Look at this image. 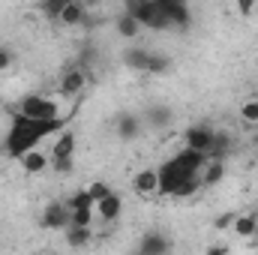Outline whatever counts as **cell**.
I'll return each mask as SVG.
<instances>
[{
    "mask_svg": "<svg viewBox=\"0 0 258 255\" xmlns=\"http://www.w3.org/2000/svg\"><path fill=\"white\" fill-rule=\"evenodd\" d=\"M132 192L138 198H153L159 195V171L156 168H141L135 177H132Z\"/></svg>",
    "mask_w": 258,
    "mask_h": 255,
    "instance_id": "ba28073f",
    "label": "cell"
},
{
    "mask_svg": "<svg viewBox=\"0 0 258 255\" xmlns=\"http://www.w3.org/2000/svg\"><path fill=\"white\" fill-rule=\"evenodd\" d=\"M222 180H225V162L222 159H207V165L201 171V189H210Z\"/></svg>",
    "mask_w": 258,
    "mask_h": 255,
    "instance_id": "4fadbf2b",
    "label": "cell"
},
{
    "mask_svg": "<svg viewBox=\"0 0 258 255\" xmlns=\"http://www.w3.org/2000/svg\"><path fill=\"white\" fill-rule=\"evenodd\" d=\"M93 219H96V210H93V207H84V210H72L69 225H75V228H90Z\"/></svg>",
    "mask_w": 258,
    "mask_h": 255,
    "instance_id": "7402d4cb",
    "label": "cell"
},
{
    "mask_svg": "<svg viewBox=\"0 0 258 255\" xmlns=\"http://www.w3.org/2000/svg\"><path fill=\"white\" fill-rule=\"evenodd\" d=\"M240 120L249 126H258V99H246L240 105Z\"/></svg>",
    "mask_w": 258,
    "mask_h": 255,
    "instance_id": "484cf974",
    "label": "cell"
},
{
    "mask_svg": "<svg viewBox=\"0 0 258 255\" xmlns=\"http://www.w3.org/2000/svg\"><path fill=\"white\" fill-rule=\"evenodd\" d=\"M84 18H87V9H84L81 3L69 0V3H66V9L60 12V18H57V21H60V24H66V27H78Z\"/></svg>",
    "mask_w": 258,
    "mask_h": 255,
    "instance_id": "e0dca14e",
    "label": "cell"
},
{
    "mask_svg": "<svg viewBox=\"0 0 258 255\" xmlns=\"http://www.w3.org/2000/svg\"><path fill=\"white\" fill-rule=\"evenodd\" d=\"M204 255H231V252H228L225 243H213V246H207V252Z\"/></svg>",
    "mask_w": 258,
    "mask_h": 255,
    "instance_id": "1f68e13d",
    "label": "cell"
},
{
    "mask_svg": "<svg viewBox=\"0 0 258 255\" xmlns=\"http://www.w3.org/2000/svg\"><path fill=\"white\" fill-rule=\"evenodd\" d=\"M90 240H93V228H75V225L66 228V246L78 249V246H87Z\"/></svg>",
    "mask_w": 258,
    "mask_h": 255,
    "instance_id": "d6986e66",
    "label": "cell"
},
{
    "mask_svg": "<svg viewBox=\"0 0 258 255\" xmlns=\"http://www.w3.org/2000/svg\"><path fill=\"white\" fill-rule=\"evenodd\" d=\"M60 123H63V120H57V123H39V120H30V117L12 111V114H9V132H6V138H3V150H6L12 159H21V156L33 153L42 138L54 135V132L60 129Z\"/></svg>",
    "mask_w": 258,
    "mask_h": 255,
    "instance_id": "7a4b0ae2",
    "label": "cell"
},
{
    "mask_svg": "<svg viewBox=\"0 0 258 255\" xmlns=\"http://www.w3.org/2000/svg\"><path fill=\"white\" fill-rule=\"evenodd\" d=\"M255 9H258L255 0H237V3H234V12H237V15H243V18H249Z\"/></svg>",
    "mask_w": 258,
    "mask_h": 255,
    "instance_id": "f1b7e54d",
    "label": "cell"
},
{
    "mask_svg": "<svg viewBox=\"0 0 258 255\" xmlns=\"http://www.w3.org/2000/svg\"><path fill=\"white\" fill-rule=\"evenodd\" d=\"M18 165L24 168V174H42V171L48 168V156H45L42 150H33V153L21 156V159H18Z\"/></svg>",
    "mask_w": 258,
    "mask_h": 255,
    "instance_id": "2e32d148",
    "label": "cell"
},
{
    "mask_svg": "<svg viewBox=\"0 0 258 255\" xmlns=\"http://www.w3.org/2000/svg\"><path fill=\"white\" fill-rule=\"evenodd\" d=\"M114 27H117V33H120L123 39H135V36L141 33V24H138L135 18H129L126 12H123V15L117 18V24H114Z\"/></svg>",
    "mask_w": 258,
    "mask_h": 255,
    "instance_id": "44dd1931",
    "label": "cell"
},
{
    "mask_svg": "<svg viewBox=\"0 0 258 255\" xmlns=\"http://www.w3.org/2000/svg\"><path fill=\"white\" fill-rule=\"evenodd\" d=\"M255 144H258V135H255Z\"/></svg>",
    "mask_w": 258,
    "mask_h": 255,
    "instance_id": "d6a6232c",
    "label": "cell"
},
{
    "mask_svg": "<svg viewBox=\"0 0 258 255\" xmlns=\"http://www.w3.org/2000/svg\"><path fill=\"white\" fill-rule=\"evenodd\" d=\"M126 15L135 18L141 27H153V30H168L162 12H159V3L156 0H132L126 6Z\"/></svg>",
    "mask_w": 258,
    "mask_h": 255,
    "instance_id": "277c9868",
    "label": "cell"
},
{
    "mask_svg": "<svg viewBox=\"0 0 258 255\" xmlns=\"http://www.w3.org/2000/svg\"><path fill=\"white\" fill-rule=\"evenodd\" d=\"M171 108L168 105H153L150 111H147V120H150V126H156V129H162V126H168L171 123Z\"/></svg>",
    "mask_w": 258,
    "mask_h": 255,
    "instance_id": "ffe728a7",
    "label": "cell"
},
{
    "mask_svg": "<svg viewBox=\"0 0 258 255\" xmlns=\"http://www.w3.org/2000/svg\"><path fill=\"white\" fill-rule=\"evenodd\" d=\"M237 237H243V240H249V237H255L258 234V216L255 213H237V219H234V228H231Z\"/></svg>",
    "mask_w": 258,
    "mask_h": 255,
    "instance_id": "9a60e30c",
    "label": "cell"
},
{
    "mask_svg": "<svg viewBox=\"0 0 258 255\" xmlns=\"http://www.w3.org/2000/svg\"><path fill=\"white\" fill-rule=\"evenodd\" d=\"M75 156V132L72 129H63L51 147V162H63V159H72Z\"/></svg>",
    "mask_w": 258,
    "mask_h": 255,
    "instance_id": "8fae6325",
    "label": "cell"
},
{
    "mask_svg": "<svg viewBox=\"0 0 258 255\" xmlns=\"http://www.w3.org/2000/svg\"><path fill=\"white\" fill-rule=\"evenodd\" d=\"M66 207H69V213H72V210H84V207H96V204H93V198H90L87 189H78L69 201H66Z\"/></svg>",
    "mask_w": 258,
    "mask_h": 255,
    "instance_id": "d4e9b609",
    "label": "cell"
},
{
    "mask_svg": "<svg viewBox=\"0 0 258 255\" xmlns=\"http://www.w3.org/2000/svg\"><path fill=\"white\" fill-rule=\"evenodd\" d=\"M9 63H12V51L0 45V72H3V69H9Z\"/></svg>",
    "mask_w": 258,
    "mask_h": 255,
    "instance_id": "4dcf8cb0",
    "label": "cell"
},
{
    "mask_svg": "<svg viewBox=\"0 0 258 255\" xmlns=\"http://www.w3.org/2000/svg\"><path fill=\"white\" fill-rule=\"evenodd\" d=\"M168 69H171V57L150 51V60H147V72H150V75H165Z\"/></svg>",
    "mask_w": 258,
    "mask_h": 255,
    "instance_id": "603a6c76",
    "label": "cell"
},
{
    "mask_svg": "<svg viewBox=\"0 0 258 255\" xmlns=\"http://www.w3.org/2000/svg\"><path fill=\"white\" fill-rule=\"evenodd\" d=\"M156 3H159V12H162V18H165L168 27L186 30L192 24V12H189V6L183 0H156Z\"/></svg>",
    "mask_w": 258,
    "mask_h": 255,
    "instance_id": "8992f818",
    "label": "cell"
},
{
    "mask_svg": "<svg viewBox=\"0 0 258 255\" xmlns=\"http://www.w3.org/2000/svg\"><path fill=\"white\" fill-rule=\"evenodd\" d=\"M66 3H69V0H42V3H39V12H42V15H48L51 21H57V18H60V12L66 9Z\"/></svg>",
    "mask_w": 258,
    "mask_h": 255,
    "instance_id": "cb8c5ba5",
    "label": "cell"
},
{
    "mask_svg": "<svg viewBox=\"0 0 258 255\" xmlns=\"http://www.w3.org/2000/svg\"><path fill=\"white\" fill-rule=\"evenodd\" d=\"M93 210H96V219H102V222H117L120 213H123V201H120V195H108V198L99 201Z\"/></svg>",
    "mask_w": 258,
    "mask_h": 255,
    "instance_id": "7c38bea8",
    "label": "cell"
},
{
    "mask_svg": "<svg viewBox=\"0 0 258 255\" xmlns=\"http://www.w3.org/2000/svg\"><path fill=\"white\" fill-rule=\"evenodd\" d=\"M69 207H66V201H48L45 204V210H42V228H48V231H66L69 228Z\"/></svg>",
    "mask_w": 258,
    "mask_h": 255,
    "instance_id": "52a82bcc",
    "label": "cell"
},
{
    "mask_svg": "<svg viewBox=\"0 0 258 255\" xmlns=\"http://www.w3.org/2000/svg\"><path fill=\"white\" fill-rule=\"evenodd\" d=\"M207 165L204 153L195 150H180L177 156L165 159L156 171H159V195H171V198H189L201 189V171Z\"/></svg>",
    "mask_w": 258,
    "mask_h": 255,
    "instance_id": "6da1fadb",
    "label": "cell"
},
{
    "mask_svg": "<svg viewBox=\"0 0 258 255\" xmlns=\"http://www.w3.org/2000/svg\"><path fill=\"white\" fill-rule=\"evenodd\" d=\"M213 141H216V132L207 123H195L183 132V147L195 150V153H204V156H213Z\"/></svg>",
    "mask_w": 258,
    "mask_h": 255,
    "instance_id": "5b68a950",
    "label": "cell"
},
{
    "mask_svg": "<svg viewBox=\"0 0 258 255\" xmlns=\"http://www.w3.org/2000/svg\"><path fill=\"white\" fill-rule=\"evenodd\" d=\"M114 129H117V135L129 141V138H138L141 135V117L138 114H120L117 120H114Z\"/></svg>",
    "mask_w": 258,
    "mask_h": 255,
    "instance_id": "5bb4252c",
    "label": "cell"
},
{
    "mask_svg": "<svg viewBox=\"0 0 258 255\" xmlns=\"http://www.w3.org/2000/svg\"><path fill=\"white\" fill-rule=\"evenodd\" d=\"M15 111L24 114V117H30V120H39V123H57V120H60V108H57V102L48 99V96H42V93H30V96H24V99L18 102Z\"/></svg>",
    "mask_w": 258,
    "mask_h": 255,
    "instance_id": "3957f363",
    "label": "cell"
},
{
    "mask_svg": "<svg viewBox=\"0 0 258 255\" xmlns=\"http://www.w3.org/2000/svg\"><path fill=\"white\" fill-rule=\"evenodd\" d=\"M72 165H75L72 159H63V162H51V168H54L57 174H69V171H72Z\"/></svg>",
    "mask_w": 258,
    "mask_h": 255,
    "instance_id": "f546056e",
    "label": "cell"
},
{
    "mask_svg": "<svg viewBox=\"0 0 258 255\" xmlns=\"http://www.w3.org/2000/svg\"><path fill=\"white\" fill-rule=\"evenodd\" d=\"M147 60H150L147 48H126V54H123V63L135 72H147Z\"/></svg>",
    "mask_w": 258,
    "mask_h": 255,
    "instance_id": "ac0fdd59",
    "label": "cell"
},
{
    "mask_svg": "<svg viewBox=\"0 0 258 255\" xmlns=\"http://www.w3.org/2000/svg\"><path fill=\"white\" fill-rule=\"evenodd\" d=\"M168 252H171V240L162 231H147L138 240V249H135V255H168Z\"/></svg>",
    "mask_w": 258,
    "mask_h": 255,
    "instance_id": "9c48e42d",
    "label": "cell"
},
{
    "mask_svg": "<svg viewBox=\"0 0 258 255\" xmlns=\"http://www.w3.org/2000/svg\"><path fill=\"white\" fill-rule=\"evenodd\" d=\"M234 219H237V213H219L216 222H213V228L216 231H231L234 228Z\"/></svg>",
    "mask_w": 258,
    "mask_h": 255,
    "instance_id": "83f0119b",
    "label": "cell"
},
{
    "mask_svg": "<svg viewBox=\"0 0 258 255\" xmlns=\"http://www.w3.org/2000/svg\"><path fill=\"white\" fill-rule=\"evenodd\" d=\"M87 192H90V198H93V204H99V201H105L108 195H114V189H111L108 183H102V180H93V183L87 186Z\"/></svg>",
    "mask_w": 258,
    "mask_h": 255,
    "instance_id": "4316f807",
    "label": "cell"
},
{
    "mask_svg": "<svg viewBox=\"0 0 258 255\" xmlns=\"http://www.w3.org/2000/svg\"><path fill=\"white\" fill-rule=\"evenodd\" d=\"M87 87V69L84 66H72L66 69L60 78V96H78Z\"/></svg>",
    "mask_w": 258,
    "mask_h": 255,
    "instance_id": "30bf717a",
    "label": "cell"
}]
</instances>
